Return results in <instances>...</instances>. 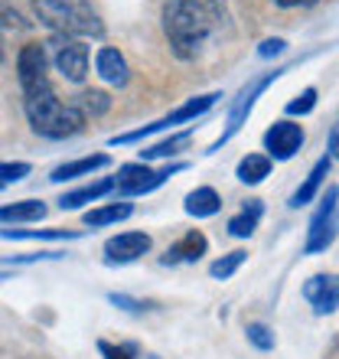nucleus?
Here are the masks:
<instances>
[{"mask_svg": "<svg viewBox=\"0 0 339 359\" xmlns=\"http://www.w3.org/2000/svg\"><path fill=\"white\" fill-rule=\"evenodd\" d=\"M226 23V10L219 0H167L163 4V33L173 56L196 62L206 53L209 39Z\"/></svg>", "mask_w": 339, "mask_h": 359, "instance_id": "1", "label": "nucleus"}, {"mask_svg": "<svg viewBox=\"0 0 339 359\" xmlns=\"http://www.w3.org/2000/svg\"><path fill=\"white\" fill-rule=\"evenodd\" d=\"M23 108H27L29 128L49 141H66V137H76L85 128V118L76 111L72 102H62L53 88L36 95H27L23 98Z\"/></svg>", "mask_w": 339, "mask_h": 359, "instance_id": "2", "label": "nucleus"}, {"mask_svg": "<svg viewBox=\"0 0 339 359\" xmlns=\"http://www.w3.org/2000/svg\"><path fill=\"white\" fill-rule=\"evenodd\" d=\"M29 4H33L36 20L43 27L53 29V33L76 36V39L102 36L104 33V23L85 0H29Z\"/></svg>", "mask_w": 339, "mask_h": 359, "instance_id": "3", "label": "nucleus"}, {"mask_svg": "<svg viewBox=\"0 0 339 359\" xmlns=\"http://www.w3.org/2000/svg\"><path fill=\"white\" fill-rule=\"evenodd\" d=\"M336 236H339V187H330L326 196L320 199L317 212L310 216L303 252L307 255H320V252H326L336 242Z\"/></svg>", "mask_w": 339, "mask_h": 359, "instance_id": "4", "label": "nucleus"}, {"mask_svg": "<svg viewBox=\"0 0 339 359\" xmlns=\"http://www.w3.org/2000/svg\"><path fill=\"white\" fill-rule=\"evenodd\" d=\"M287 72V66H277V69H271V72H264V76H258L254 82H248L242 92H238V98L232 102V111H228V121H226V131H222V137H219L212 147H209L206 154H216L222 144H228L232 137H235L238 131H242V124L248 121V114H251V108H254V102H258V95L264 92V88L271 86V82H277V79Z\"/></svg>", "mask_w": 339, "mask_h": 359, "instance_id": "5", "label": "nucleus"}, {"mask_svg": "<svg viewBox=\"0 0 339 359\" xmlns=\"http://www.w3.org/2000/svg\"><path fill=\"white\" fill-rule=\"evenodd\" d=\"M179 170H186V163L183 161L170 163V167H163V170H151L144 161L124 163L121 170H118V177H114V189H118L121 196H144V193H153L157 187H163V183Z\"/></svg>", "mask_w": 339, "mask_h": 359, "instance_id": "6", "label": "nucleus"}, {"mask_svg": "<svg viewBox=\"0 0 339 359\" xmlns=\"http://www.w3.org/2000/svg\"><path fill=\"white\" fill-rule=\"evenodd\" d=\"M17 79H20V88H23V98H27V95H36V92L53 88V82H49L46 46H39V43H27V46L20 49V56H17Z\"/></svg>", "mask_w": 339, "mask_h": 359, "instance_id": "7", "label": "nucleus"}, {"mask_svg": "<svg viewBox=\"0 0 339 359\" xmlns=\"http://www.w3.org/2000/svg\"><path fill=\"white\" fill-rule=\"evenodd\" d=\"M49 53H53V66H56L69 82H82V79L88 76V46H85L82 39L53 33Z\"/></svg>", "mask_w": 339, "mask_h": 359, "instance_id": "8", "label": "nucleus"}, {"mask_svg": "<svg viewBox=\"0 0 339 359\" xmlns=\"http://www.w3.org/2000/svg\"><path fill=\"white\" fill-rule=\"evenodd\" d=\"M303 141H307V134H303V128L297 121H291V118L274 121L271 128L264 131V151H268L271 161H291V157H297Z\"/></svg>", "mask_w": 339, "mask_h": 359, "instance_id": "9", "label": "nucleus"}, {"mask_svg": "<svg viewBox=\"0 0 339 359\" xmlns=\"http://www.w3.org/2000/svg\"><path fill=\"white\" fill-rule=\"evenodd\" d=\"M303 301L310 304L317 317L336 313V307H339V274H313L310 281L303 284Z\"/></svg>", "mask_w": 339, "mask_h": 359, "instance_id": "10", "label": "nucleus"}, {"mask_svg": "<svg viewBox=\"0 0 339 359\" xmlns=\"http://www.w3.org/2000/svg\"><path fill=\"white\" fill-rule=\"evenodd\" d=\"M151 252V236L147 232H121L104 242V262L108 265H131Z\"/></svg>", "mask_w": 339, "mask_h": 359, "instance_id": "11", "label": "nucleus"}, {"mask_svg": "<svg viewBox=\"0 0 339 359\" xmlns=\"http://www.w3.org/2000/svg\"><path fill=\"white\" fill-rule=\"evenodd\" d=\"M206 252H209V238L202 236L199 229H193V232H186L179 242H173V245L167 248L163 265H189V262H199Z\"/></svg>", "mask_w": 339, "mask_h": 359, "instance_id": "12", "label": "nucleus"}, {"mask_svg": "<svg viewBox=\"0 0 339 359\" xmlns=\"http://www.w3.org/2000/svg\"><path fill=\"white\" fill-rule=\"evenodd\" d=\"M95 72H98V76H102L108 86H114V88L127 86V79H131V69H127L124 56L118 53V49H111V46L98 49V56H95Z\"/></svg>", "mask_w": 339, "mask_h": 359, "instance_id": "13", "label": "nucleus"}, {"mask_svg": "<svg viewBox=\"0 0 339 359\" xmlns=\"http://www.w3.org/2000/svg\"><path fill=\"white\" fill-rule=\"evenodd\" d=\"M219 98H222V92H209V95H196V98L183 102L179 108H173L167 118H160L163 131H167V128H177V124H186V121H196V118H202V114H206L209 108L219 102Z\"/></svg>", "mask_w": 339, "mask_h": 359, "instance_id": "14", "label": "nucleus"}, {"mask_svg": "<svg viewBox=\"0 0 339 359\" xmlns=\"http://www.w3.org/2000/svg\"><path fill=\"white\" fill-rule=\"evenodd\" d=\"M330 157H320V161L313 163V170L303 177V183L297 187V193L291 196V203L287 206L291 209H300V206H307V203H313L317 199V193L323 189V183H326V177H330Z\"/></svg>", "mask_w": 339, "mask_h": 359, "instance_id": "15", "label": "nucleus"}, {"mask_svg": "<svg viewBox=\"0 0 339 359\" xmlns=\"http://www.w3.org/2000/svg\"><path fill=\"white\" fill-rule=\"evenodd\" d=\"M114 189V177H104V180H95V183H85L78 189H69L66 196L59 199L62 209H82L85 203H98L102 196H108Z\"/></svg>", "mask_w": 339, "mask_h": 359, "instance_id": "16", "label": "nucleus"}, {"mask_svg": "<svg viewBox=\"0 0 339 359\" xmlns=\"http://www.w3.org/2000/svg\"><path fill=\"white\" fill-rule=\"evenodd\" d=\"M111 163V157L108 154H92V157H78V161H69L62 163V167H56L53 170V183H66V180H76V177H92L95 170H102V167H108Z\"/></svg>", "mask_w": 339, "mask_h": 359, "instance_id": "17", "label": "nucleus"}, {"mask_svg": "<svg viewBox=\"0 0 339 359\" xmlns=\"http://www.w3.org/2000/svg\"><path fill=\"white\" fill-rule=\"evenodd\" d=\"M183 209H186V216H193V219H209L222 209V196H219L212 187H196L186 196Z\"/></svg>", "mask_w": 339, "mask_h": 359, "instance_id": "18", "label": "nucleus"}, {"mask_svg": "<svg viewBox=\"0 0 339 359\" xmlns=\"http://www.w3.org/2000/svg\"><path fill=\"white\" fill-rule=\"evenodd\" d=\"M261 216H264L261 199H248L245 206H242V212H235V216L228 219V236H232V238H248V236H254V229H258Z\"/></svg>", "mask_w": 339, "mask_h": 359, "instance_id": "19", "label": "nucleus"}, {"mask_svg": "<svg viewBox=\"0 0 339 359\" xmlns=\"http://www.w3.org/2000/svg\"><path fill=\"white\" fill-rule=\"evenodd\" d=\"M46 219V203L43 199H20L0 206V222H39Z\"/></svg>", "mask_w": 339, "mask_h": 359, "instance_id": "20", "label": "nucleus"}, {"mask_svg": "<svg viewBox=\"0 0 339 359\" xmlns=\"http://www.w3.org/2000/svg\"><path fill=\"white\" fill-rule=\"evenodd\" d=\"M235 177L245 187H258L264 177H271V157L268 154H245L235 167Z\"/></svg>", "mask_w": 339, "mask_h": 359, "instance_id": "21", "label": "nucleus"}, {"mask_svg": "<svg viewBox=\"0 0 339 359\" xmlns=\"http://www.w3.org/2000/svg\"><path fill=\"white\" fill-rule=\"evenodd\" d=\"M134 212L131 203H108V206H98V209H88L85 212V226L88 229H102V226H114V222H124V219Z\"/></svg>", "mask_w": 339, "mask_h": 359, "instance_id": "22", "label": "nucleus"}, {"mask_svg": "<svg viewBox=\"0 0 339 359\" xmlns=\"http://www.w3.org/2000/svg\"><path fill=\"white\" fill-rule=\"evenodd\" d=\"M189 141H193V131H179V134H170L167 141L160 144H151V147H144L141 151V161H167V157H177L179 151H186Z\"/></svg>", "mask_w": 339, "mask_h": 359, "instance_id": "23", "label": "nucleus"}, {"mask_svg": "<svg viewBox=\"0 0 339 359\" xmlns=\"http://www.w3.org/2000/svg\"><path fill=\"white\" fill-rule=\"evenodd\" d=\"M72 104H76V111L88 121V118H98V114L108 111V108H111V98L104 92H98V88H92V92H78L76 98H72Z\"/></svg>", "mask_w": 339, "mask_h": 359, "instance_id": "24", "label": "nucleus"}, {"mask_svg": "<svg viewBox=\"0 0 339 359\" xmlns=\"http://www.w3.org/2000/svg\"><path fill=\"white\" fill-rule=\"evenodd\" d=\"M0 238H29V242H62V238H78V232L69 229H0Z\"/></svg>", "mask_w": 339, "mask_h": 359, "instance_id": "25", "label": "nucleus"}, {"mask_svg": "<svg viewBox=\"0 0 339 359\" xmlns=\"http://www.w3.org/2000/svg\"><path fill=\"white\" fill-rule=\"evenodd\" d=\"M248 262V252H242V248H235V252H228V255H222V258H216L212 265H209V274L216 278V281H228L232 274L238 271V268Z\"/></svg>", "mask_w": 339, "mask_h": 359, "instance_id": "26", "label": "nucleus"}, {"mask_svg": "<svg viewBox=\"0 0 339 359\" xmlns=\"http://www.w3.org/2000/svg\"><path fill=\"white\" fill-rule=\"evenodd\" d=\"M0 29H29V20H23V13L10 0H0Z\"/></svg>", "mask_w": 339, "mask_h": 359, "instance_id": "27", "label": "nucleus"}, {"mask_svg": "<svg viewBox=\"0 0 339 359\" xmlns=\"http://www.w3.org/2000/svg\"><path fill=\"white\" fill-rule=\"evenodd\" d=\"M245 333H248V343H251L254 350H261V353L274 350V333L268 323H248Z\"/></svg>", "mask_w": 339, "mask_h": 359, "instance_id": "28", "label": "nucleus"}, {"mask_svg": "<svg viewBox=\"0 0 339 359\" xmlns=\"http://www.w3.org/2000/svg\"><path fill=\"white\" fill-rule=\"evenodd\" d=\"M313 108H317V88H303L300 95H297V98H293V102H287V114H291V118H297V114H310Z\"/></svg>", "mask_w": 339, "mask_h": 359, "instance_id": "29", "label": "nucleus"}, {"mask_svg": "<svg viewBox=\"0 0 339 359\" xmlns=\"http://www.w3.org/2000/svg\"><path fill=\"white\" fill-rule=\"evenodd\" d=\"M98 353L104 359H137V343H121V346H114V343L102 340L98 343Z\"/></svg>", "mask_w": 339, "mask_h": 359, "instance_id": "30", "label": "nucleus"}, {"mask_svg": "<svg viewBox=\"0 0 339 359\" xmlns=\"http://www.w3.org/2000/svg\"><path fill=\"white\" fill-rule=\"evenodd\" d=\"M29 163H23V161H13V163H0V183H17V180H23V177H29Z\"/></svg>", "mask_w": 339, "mask_h": 359, "instance_id": "31", "label": "nucleus"}, {"mask_svg": "<svg viewBox=\"0 0 339 359\" xmlns=\"http://www.w3.org/2000/svg\"><path fill=\"white\" fill-rule=\"evenodd\" d=\"M108 301H111L114 307H121V311H131V313H141V311H147V307H151V304L134 301V297H127V294H108Z\"/></svg>", "mask_w": 339, "mask_h": 359, "instance_id": "32", "label": "nucleus"}, {"mask_svg": "<svg viewBox=\"0 0 339 359\" xmlns=\"http://www.w3.org/2000/svg\"><path fill=\"white\" fill-rule=\"evenodd\" d=\"M284 49H287V43H284L281 36H274V39H264L261 46H258V56H261V59H271V56H281Z\"/></svg>", "mask_w": 339, "mask_h": 359, "instance_id": "33", "label": "nucleus"}, {"mask_svg": "<svg viewBox=\"0 0 339 359\" xmlns=\"http://www.w3.org/2000/svg\"><path fill=\"white\" fill-rule=\"evenodd\" d=\"M330 161H339V124H333L330 131Z\"/></svg>", "mask_w": 339, "mask_h": 359, "instance_id": "34", "label": "nucleus"}, {"mask_svg": "<svg viewBox=\"0 0 339 359\" xmlns=\"http://www.w3.org/2000/svg\"><path fill=\"white\" fill-rule=\"evenodd\" d=\"M277 7H310V4H317V0H274Z\"/></svg>", "mask_w": 339, "mask_h": 359, "instance_id": "35", "label": "nucleus"}, {"mask_svg": "<svg viewBox=\"0 0 339 359\" xmlns=\"http://www.w3.org/2000/svg\"><path fill=\"white\" fill-rule=\"evenodd\" d=\"M7 278H10V274H7V271H0V281H7Z\"/></svg>", "mask_w": 339, "mask_h": 359, "instance_id": "36", "label": "nucleus"}, {"mask_svg": "<svg viewBox=\"0 0 339 359\" xmlns=\"http://www.w3.org/2000/svg\"><path fill=\"white\" fill-rule=\"evenodd\" d=\"M147 359H157V356H147Z\"/></svg>", "mask_w": 339, "mask_h": 359, "instance_id": "37", "label": "nucleus"}, {"mask_svg": "<svg viewBox=\"0 0 339 359\" xmlns=\"http://www.w3.org/2000/svg\"><path fill=\"white\" fill-rule=\"evenodd\" d=\"M0 187H4V183H0Z\"/></svg>", "mask_w": 339, "mask_h": 359, "instance_id": "38", "label": "nucleus"}, {"mask_svg": "<svg viewBox=\"0 0 339 359\" xmlns=\"http://www.w3.org/2000/svg\"><path fill=\"white\" fill-rule=\"evenodd\" d=\"M0 59H4V56H0Z\"/></svg>", "mask_w": 339, "mask_h": 359, "instance_id": "39", "label": "nucleus"}]
</instances>
